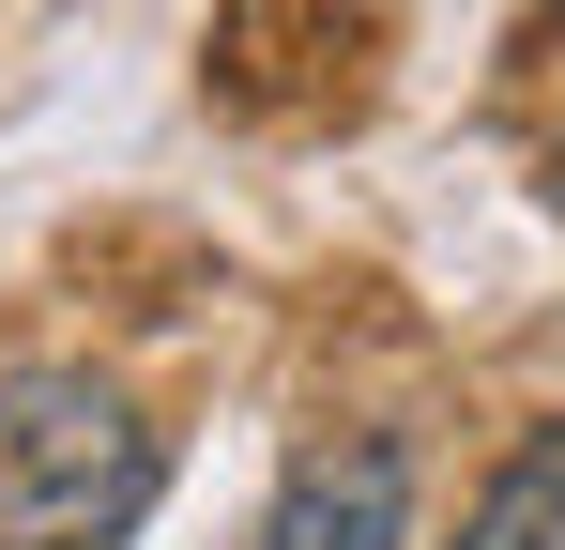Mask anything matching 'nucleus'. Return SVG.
<instances>
[{"label":"nucleus","mask_w":565,"mask_h":550,"mask_svg":"<svg viewBox=\"0 0 565 550\" xmlns=\"http://www.w3.org/2000/svg\"><path fill=\"white\" fill-rule=\"evenodd\" d=\"M169 489V444L107 367H0V550H122Z\"/></svg>","instance_id":"1"},{"label":"nucleus","mask_w":565,"mask_h":550,"mask_svg":"<svg viewBox=\"0 0 565 550\" xmlns=\"http://www.w3.org/2000/svg\"><path fill=\"white\" fill-rule=\"evenodd\" d=\"M397 536H413V458L352 429V444H306V458H290V489L260 505L245 550H397Z\"/></svg>","instance_id":"2"},{"label":"nucleus","mask_w":565,"mask_h":550,"mask_svg":"<svg viewBox=\"0 0 565 550\" xmlns=\"http://www.w3.org/2000/svg\"><path fill=\"white\" fill-rule=\"evenodd\" d=\"M459 550H565V429H535V444L489 474V505H473Z\"/></svg>","instance_id":"3"}]
</instances>
